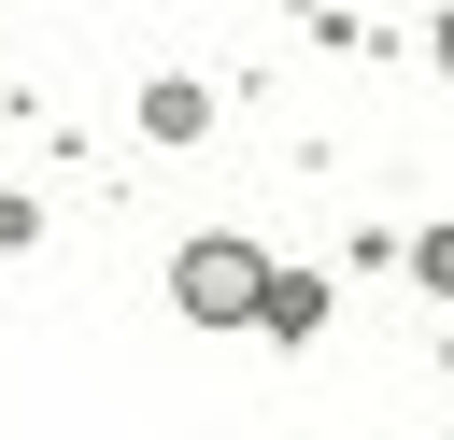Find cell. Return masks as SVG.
Returning <instances> with one entry per match:
<instances>
[{"label": "cell", "mask_w": 454, "mask_h": 440, "mask_svg": "<svg viewBox=\"0 0 454 440\" xmlns=\"http://www.w3.org/2000/svg\"><path fill=\"white\" fill-rule=\"evenodd\" d=\"M170 298H184L199 326H270V312H284V284H270L255 241H184V255H170Z\"/></svg>", "instance_id": "1"}, {"label": "cell", "mask_w": 454, "mask_h": 440, "mask_svg": "<svg viewBox=\"0 0 454 440\" xmlns=\"http://www.w3.org/2000/svg\"><path fill=\"white\" fill-rule=\"evenodd\" d=\"M440 71H454V14H440Z\"/></svg>", "instance_id": "2"}]
</instances>
